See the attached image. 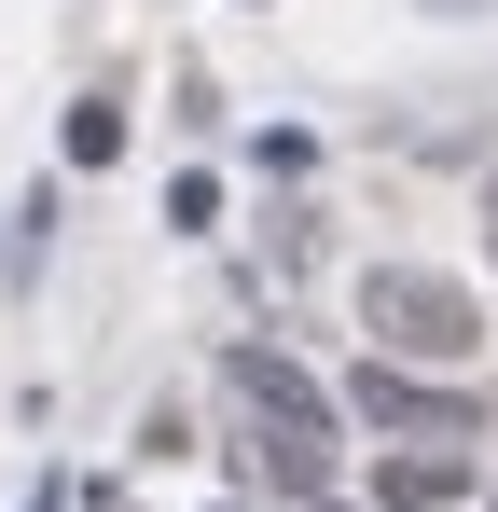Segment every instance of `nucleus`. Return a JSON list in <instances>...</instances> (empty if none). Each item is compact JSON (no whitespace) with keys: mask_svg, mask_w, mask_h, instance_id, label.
<instances>
[{"mask_svg":"<svg viewBox=\"0 0 498 512\" xmlns=\"http://www.w3.org/2000/svg\"><path fill=\"white\" fill-rule=\"evenodd\" d=\"M360 319H374V360H415V374H471L485 360L471 277H429V263H374L360 277Z\"/></svg>","mask_w":498,"mask_h":512,"instance_id":"obj_1","label":"nucleus"},{"mask_svg":"<svg viewBox=\"0 0 498 512\" xmlns=\"http://www.w3.org/2000/svg\"><path fill=\"white\" fill-rule=\"evenodd\" d=\"M346 416L402 429V443H471V388H429L415 360H360L346 374Z\"/></svg>","mask_w":498,"mask_h":512,"instance_id":"obj_2","label":"nucleus"},{"mask_svg":"<svg viewBox=\"0 0 498 512\" xmlns=\"http://www.w3.org/2000/svg\"><path fill=\"white\" fill-rule=\"evenodd\" d=\"M222 388H236L263 429H305V443H332V388L291 360V346H222Z\"/></svg>","mask_w":498,"mask_h":512,"instance_id":"obj_3","label":"nucleus"},{"mask_svg":"<svg viewBox=\"0 0 498 512\" xmlns=\"http://www.w3.org/2000/svg\"><path fill=\"white\" fill-rule=\"evenodd\" d=\"M471 499V443H388L374 457V512H457Z\"/></svg>","mask_w":498,"mask_h":512,"instance_id":"obj_4","label":"nucleus"},{"mask_svg":"<svg viewBox=\"0 0 498 512\" xmlns=\"http://www.w3.org/2000/svg\"><path fill=\"white\" fill-rule=\"evenodd\" d=\"M319 443H305V429H263V485H277V499H319Z\"/></svg>","mask_w":498,"mask_h":512,"instance_id":"obj_5","label":"nucleus"},{"mask_svg":"<svg viewBox=\"0 0 498 512\" xmlns=\"http://www.w3.org/2000/svg\"><path fill=\"white\" fill-rule=\"evenodd\" d=\"M125 153V97H83L70 111V167H111Z\"/></svg>","mask_w":498,"mask_h":512,"instance_id":"obj_6","label":"nucleus"},{"mask_svg":"<svg viewBox=\"0 0 498 512\" xmlns=\"http://www.w3.org/2000/svg\"><path fill=\"white\" fill-rule=\"evenodd\" d=\"M28 512H70V485H28Z\"/></svg>","mask_w":498,"mask_h":512,"instance_id":"obj_7","label":"nucleus"},{"mask_svg":"<svg viewBox=\"0 0 498 512\" xmlns=\"http://www.w3.org/2000/svg\"><path fill=\"white\" fill-rule=\"evenodd\" d=\"M485 222H498V194H485Z\"/></svg>","mask_w":498,"mask_h":512,"instance_id":"obj_8","label":"nucleus"},{"mask_svg":"<svg viewBox=\"0 0 498 512\" xmlns=\"http://www.w3.org/2000/svg\"><path fill=\"white\" fill-rule=\"evenodd\" d=\"M305 512H332V499H305Z\"/></svg>","mask_w":498,"mask_h":512,"instance_id":"obj_9","label":"nucleus"}]
</instances>
